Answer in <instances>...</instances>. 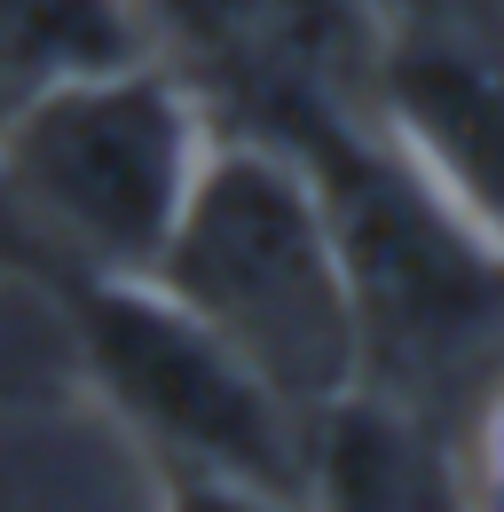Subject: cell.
I'll list each match as a JSON object with an SVG mask.
<instances>
[{"label":"cell","mask_w":504,"mask_h":512,"mask_svg":"<svg viewBox=\"0 0 504 512\" xmlns=\"http://www.w3.org/2000/svg\"><path fill=\"white\" fill-rule=\"evenodd\" d=\"M371 111L504 253V32L449 16H386Z\"/></svg>","instance_id":"cell-5"},{"label":"cell","mask_w":504,"mask_h":512,"mask_svg":"<svg viewBox=\"0 0 504 512\" xmlns=\"http://www.w3.org/2000/svg\"><path fill=\"white\" fill-rule=\"evenodd\" d=\"M158 56L142 0H0V119L63 79Z\"/></svg>","instance_id":"cell-7"},{"label":"cell","mask_w":504,"mask_h":512,"mask_svg":"<svg viewBox=\"0 0 504 512\" xmlns=\"http://www.w3.org/2000/svg\"><path fill=\"white\" fill-rule=\"evenodd\" d=\"M8 276H56V260H48V245L32 237V221H24V205H16V190H8V166H0V284Z\"/></svg>","instance_id":"cell-10"},{"label":"cell","mask_w":504,"mask_h":512,"mask_svg":"<svg viewBox=\"0 0 504 512\" xmlns=\"http://www.w3.org/2000/svg\"><path fill=\"white\" fill-rule=\"evenodd\" d=\"M142 16L158 32V56H174L213 103V87L229 79L237 40H245V0H142Z\"/></svg>","instance_id":"cell-8"},{"label":"cell","mask_w":504,"mask_h":512,"mask_svg":"<svg viewBox=\"0 0 504 512\" xmlns=\"http://www.w3.org/2000/svg\"><path fill=\"white\" fill-rule=\"evenodd\" d=\"M213 134L221 119L174 56H134L16 103L0 166L56 276H150Z\"/></svg>","instance_id":"cell-4"},{"label":"cell","mask_w":504,"mask_h":512,"mask_svg":"<svg viewBox=\"0 0 504 512\" xmlns=\"http://www.w3.org/2000/svg\"><path fill=\"white\" fill-rule=\"evenodd\" d=\"M71 371L142 442L158 481L205 505H308L300 410L150 276H56Z\"/></svg>","instance_id":"cell-3"},{"label":"cell","mask_w":504,"mask_h":512,"mask_svg":"<svg viewBox=\"0 0 504 512\" xmlns=\"http://www.w3.org/2000/svg\"><path fill=\"white\" fill-rule=\"evenodd\" d=\"M150 284L252 363L300 418L363 379L355 292L308 166L252 127H221Z\"/></svg>","instance_id":"cell-2"},{"label":"cell","mask_w":504,"mask_h":512,"mask_svg":"<svg viewBox=\"0 0 504 512\" xmlns=\"http://www.w3.org/2000/svg\"><path fill=\"white\" fill-rule=\"evenodd\" d=\"M300 473H308V505H355V512L465 505L457 434L363 379L300 418Z\"/></svg>","instance_id":"cell-6"},{"label":"cell","mask_w":504,"mask_h":512,"mask_svg":"<svg viewBox=\"0 0 504 512\" xmlns=\"http://www.w3.org/2000/svg\"><path fill=\"white\" fill-rule=\"evenodd\" d=\"M308 166L355 292L363 386L465 434L481 386L504 371V253L441 197V182L378 127L371 103L268 87L221 111Z\"/></svg>","instance_id":"cell-1"},{"label":"cell","mask_w":504,"mask_h":512,"mask_svg":"<svg viewBox=\"0 0 504 512\" xmlns=\"http://www.w3.org/2000/svg\"><path fill=\"white\" fill-rule=\"evenodd\" d=\"M457 457H465V497L481 505H504V371L481 386L465 434H457Z\"/></svg>","instance_id":"cell-9"}]
</instances>
